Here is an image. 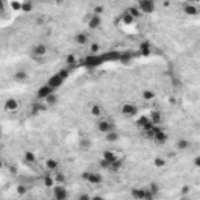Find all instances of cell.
I'll return each mask as SVG.
<instances>
[{"mask_svg": "<svg viewBox=\"0 0 200 200\" xmlns=\"http://www.w3.org/2000/svg\"><path fill=\"white\" fill-rule=\"evenodd\" d=\"M75 42L77 44H80V45H85L86 42H88V36L85 35V33H78V35H75Z\"/></svg>", "mask_w": 200, "mask_h": 200, "instance_id": "19", "label": "cell"}, {"mask_svg": "<svg viewBox=\"0 0 200 200\" xmlns=\"http://www.w3.org/2000/svg\"><path fill=\"white\" fill-rule=\"evenodd\" d=\"M27 78H28V74L25 70H17L14 74V80H16V82H25Z\"/></svg>", "mask_w": 200, "mask_h": 200, "instance_id": "16", "label": "cell"}, {"mask_svg": "<svg viewBox=\"0 0 200 200\" xmlns=\"http://www.w3.org/2000/svg\"><path fill=\"white\" fill-rule=\"evenodd\" d=\"M103 61H116V60H121V53L119 52H108V53H103L100 55Z\"/></svg>", "mask_w": 200, "mask_h": 200, "instance_id": "10", "label": "cell"}, {"mask_svg": "<svg viewBox=\"0 0 200 200\" xmlns=\"http://www.w3.org/2000/svg\"><path fill=\"white\" fill-rule=\"evenodd\" d=\"M91 200H103L100 195H97V197H91Z\"/></svg>", "mask_w": 200, "mask_h": 200, "instance_id": "47", "label": "cell"}, {"mask_svg": "<svg viewBox=\"0 0 200 200\" xmlns=\"http://www.w3.org/2000/svg\"><path fill=\"white\" fill-rule=\"evenodd\" d=\"M97 128L102 131V133H109V131H114V125L111 124L109 121H100L97 124Z\"/></svg>", "mask_w": 200, "mask_h": 200, "instance_id": "4", "label": "cell"}, {"mask_svg": "<svg viewBox=\"0 0 200 200\" xmlns=\"http://www.w3.org/2000/svg\"><path fill=\"white\" fill-rule=\"evenodd\" d=\"M23 158H25V161H27V163H33V161H35V155L31 153V152H25Z\"/></svg>", "mask_w": 200, "mask_h": 200, "instance_id": "31", "label": "cell"}, {"mask_svg": "<svg viewBox=\"0 0 200 200\" xmlns=\"http://www.w3.org/2000/svg\"><path fill=\"white\" fill-rule=\"evenodd\" d=\"M100 23H102V19H100V16H91L89 17V22H88V25H89V28L95 30V28H99L100 27Z\"/></svg>", "mask_w": 200, "mask_h": 200, "instance_id": "12", "label": "cell"}, {"mask_svg": "<svg viewBox=\"0 0 200 200\" xmlns=\"http://www.w3.org/2000/svg\"><path fill=\"white\" fill-rule=\"evenodd\" d=\"M25 192H27V188H25V186H19V188H17V194H19V195H23Z\"/></svg>", "mask_w": 200, "mask_h": 200, "instance_id": "42", "label": "cell"}, {"mask_svg": "<svg viewBox=\"0 0 200 200\" xmlns=\"http://www.w3.org/2000/svg\"><path fill=\"white\" fill-rule=\"evenodd\" d=\"M147 122H150V121H149V117H147V116H141V117L138 119V121H136V125L144 127V125H146Z\"/></svg>", "mask_w": 200, "mask_h": 200, "instance_id": "29", "label": "cell"}, {"mask_svg": "<svg viewBox=\"0 0 200 200\" xmlns=\"http://www.w3.org/2000/svg\"><path fill=\"white\" fill-rule=\"evenodd\" d=\"M53 197H55V200H67V191H66V188L61 186V185L55 186L53 188Z\"/></svg>", "mask_w": 200, "mask_h": 200, "instance_id": "2", "label": "cell"}, {"mask_svg": "<svg viewBox=\"0 0 200 200\" xmlns=\"http://www.w3.org/2000/svg\"><path fill=\"white\" fill-rule=\"evenodd\" d=\"M185 11L188 14H197V6L192 5V3H186L185 5Z\"/></svg>", "mask_w": 200, "mask_h": 200, "instance_id": "22", "label": "cell"}, {"mask_svg": "<svg viewBox=\"0 0 200 200\" xmlns=\"http://www.w3.org/2000/svg\"><path fill=\"white\" fill-rule=\"evenodd\" d=\"M57 75H58V77H61L63 80H66V78H67V75H69V69H61Z\"/></svg>", "mask_w": 200, "mask_h": 200, "instance_id": "34", "label": "cell"}, {"mask_svg": "<svg viewBox=\"0 0 200 200\" xmlns=\"http://www.w3.org/2000/svg\"><path fill=\"white\" fill-rule=\"evenodd\" d=\"M91 114L95 116V117L102 116V106H100V105H92V106H91Z\"/></svg>", "mask_w": 200, "mask_h": 200, "instance_id": "23", "label": "cell"}, {"mask_svg": "<svg viewBox=\"0 0 200 200\" xmlns=\"http://www.w3.org/2000/svg\"><path fill=\"white\" fill-rule=\"evenodd\" d=\"M164 164H166L164 158H159V156H158V158H155V166H156V167H163Z\"/></svg>", "mask_w": 200, "mask_h": 200, "instance_id": "38", "label": "cell"}, {"mask_svg": "<svg viewBox=\"0 0 200 200\" xmlns=\"http://www.w3.org/2000/svg\"><path fill=\"white\" fill-rule=\"evenodd\" d=\"M0 134H2V127H0Z\"/></svg>", "mask_w": 200, "mask_h": 200, "instance_id": "50", "label": "cell"}, {"mask_svg": "<svg viewBox=\"0 0 200 200\" xmlns=\"http://www.w3.org/2000/svg\"><path fill=\"white\" fill-rule=\"evenodd\" d=\"M100 166L103 167V169H109V163H108V161H105L103 158H102V161H100Z\"/></svg>", "mask_w": 200, "mask_h": 200, "instance_id": "43", "label": "cell"}, {"mask_svg": "<svg viewBox=\"0 0 200 200\" xmlns=\"http://www.w3.org/2000/svg\"><path fill=\"white\" fill-rule=\"evenodd\" d=\"M45 166H47V169H49V171L58 169V163L55 161V159H47V161H45Z\"/></svg>", "mask_w": 200, "mask_h": 200, "instance_id": "24", "label": "cell"}, {"mask_svg": "<svg viewBox=\"0 0 200 200\" xmlns=\"http://www.w3.org/2000/svg\"><path fill=\"white\" fill-rule=\"evenodd\" d=\"M103 159H105V161H108V163L111 164L113 161H116L117 158H116V155H114L111 150H105V152H103Z\"/></svg>", "mask_w": 200, "mask_h": 200, "instance_id": "17", "label": "cell"}, {"mask_svg": "<svg viewBox=\"0 0 200 200\" xmlns=\"http://www.w3.org/2000/svg\"><path fill=\"white\" fill-rule=\"evenodd\" d=\"M20 10L25 11V13H30L31 10H33V3H31V2H23L22 6H20Z\"/></svg>", "mask_w": 200, "mask_h": 200, "instance_id": "27", "label": "cell"}, {"mask_svg": "<svg viewBox=\"0 0 200 200\" xmlns=\"http://www.w3.org/2000/svg\"><path fill=\"white\" fill-rule=\"evenodd\" d=\"M139 50L142 52V55H149L150 53V42H142L139 45Z\"/></svg>", "mask_w": 200, "mask_h": 200, "instance_id": "25", "label": "cell"}, {"mask_svg": "<svg viewBox=\"0 0 200 200\" xmlns=\"http://www.w3.org/2000/svg\"><path fill=\"white\" fill-rule=\"evenodd\" d=\"M17 108H19V103H17V100H14V99H8V100L5 102V109H6V111H10V113L16 111Z\"/></svg>", "mask_w": 200, "mask_h": 200, "instance_id": "11", "label": "cell"}, {"mask_svg": "<svg viewBox=\"0 0 200 200\" xmlns=\"http://www.w3.org/2000/svg\"><path fill=\"white\" fill-rule=\"evenodd\" d=\"M146 191L147 189H142V188H134L131 191V197L136 198V200H144V197H146Z\"/></svg>", "mask_w": 200, "mask_h": 200, "instance_id": "13", "label": "cell"}, {"mask_svg": "<svg viewBox=\"0 0 200 200\" xmlns=\"http://www.w3.org/2000/svg\"><path fill=\"white\" fill-rule=\"evenodd\" d=\"M136 8H138L141 13H152L155 10V3L150 2V0H139Z\"/></svg>", "mask_w": 200, "mask_h": 200, "instance_id": "1", "label": "cell"}, {"mask_svg": "<svg viewBox=\"0 0 200 200\" xmlns=\"http://www.w3.org/2000/svg\"><path fill=\"white\" fill-rule=\"evenodd\" d=\"M188 192H189V188L185 186V188H183V194H188Z\"/></svg>", "mask_w": 200, "mask_h": 200, "instance_id": "46", "label": "cell"}, {"mask_svg": "<svg viewBox=\"0 0 200 200\" xmlns=\"http://www.w3.org/2000/svg\"><path fill=\"white\" fill-rule=\"evenodd\" d=\"M153 139L158 142V144H163V142H166L167 141V134L161 130V131H158V133H155V136H153Z\"/></svg>", "mask_w": 200, "mask_h": 200, "instance_id": "15", "label": "cell"}, {"mask_svg": "<svg viewBox=\"0 0 200 200\" xmlns=\"http://www.w3.org/2000/svg\"><path fill=\"white\" fill-rule=\"evenodd\" d=\"M44 186L45 188H53L55 186V178L50 177V175H45L44 177Z\"/></svg>", "mask_w": 200, "mask_h": 200, "instance_id": "21", "label": "cell"}, {"mask_svg": "<svg viewBox=\"0 0 200 200\" xmlns=\"http://www.w3.org/2000/svg\"><path fill=\"white\" fill-rule=\"evenodd\" d=\"M122 113L125 116H134L138 113V108H136V105H133V103H125L122 106Z\"/></svg>", "mask_w": 200, "mask_h": 200, "instance_id": "5", "label": "cell"}, {"mask_svg": "<svg viewBox=\"0 0 200 200\" xmlns=\"http://www.w3.org/2000/svg\"><path fill=\"white\" fill-rule=\"evenodd\" d=\"M66 63L69 66H75V63H77V60H75V57L74 55H69V57L66 58Z\"/></svg>", "mask_w": 200, "mask_h": 200, "instance_id": "36", "label": "cell"}, {"mask_svg": "<svg viewBox=\"0 0 200 200\" xmlns=\"http://www.w3.org/2000/svg\"><path fill=\"white\" fill-rule=\"evenodd\" d=\"M78 200H91V197L88 195V194H82V195H80V198H78Z\"/></svg>", "mask_w": 200, "mask_h": 200, "instance_id": "44", "label": "cell"}, {"mask_svg": "<svg viewBox=\"0 0 200 200\" xmlns=\"http://www.w3.org/2000/svg\"><path fill=\"white\" fill-rule=\"evenodd\" d=\"M63 82H64V80H63L61 77H58L57 74H55V75H52V77H50V80H49V83H47V85H49V86L52 88V89L55 91L58 86H61V85H63Z\"/></svg>", "mask_w": 200, "mask_h": 200, "instance_id": "8", "label": "cell"}, {"mask_svg": "<svg viewBox=\"0 0 200 200\" xmlns=\"http://www.w3.org/2000/svg\"><path fill=\"white\" fill-rule=\"evenodd\" d=\"M10 5H11V8H13V10H16V11H17V10H20V6H22V3H19V2H11Z\"/></svg>", "mask_w": 200, "mask_h": 200, "instance_id": "41", "label": "cell"}, {"mask_svg": "<svg viewBox=\"0 0 200 200\" xmlns=\"http://www.w3.org/2000/svg\"><path fill=\"white\" fill-rule=\"evenodd\" d=\"M180 200H189V197H181Z\"/></svg>", "mask_w": 200, "mask_h": 200, "instance_id": "48", "label": "cell"}, {"mask_svg": "<svg viewBox=\"0 0 200 200\" xmlns=\"http://www.w3.org/2000/svg\"><path fill=\"white\" fill-rule=\"evenodd\" d=\"M102 13H103V6H102V5H97V6L94 8V13H92V14H94V16H100Z\"/></svg>", "mask_w": 200, "mask_h": 200, "instance_id": "39", "label": "cell"}, {"mask_svg": "<svg viewBox=\"0 0 200 200\" xmlns=\"http://www.w3.org/2000/svg\"><path fill=\"white\" fill-rule=\"evenodd\" d=\"M55 180H57L58 183H64V174H57V175H55Z\"/></svg>", "mask_w": 200, "mask_h": 200, "instance_id": "40", "label": "cell"}, {"mask_svg": "<svg viewBox=\"0 0 200 200\" xmlns=\"http://www.w3.org/2000/svg\"><path fill=\"white\" fill-rule=\"evenodd\" d=\"M122 20H124L125 23H133V22H134V19L131 17L128 13H124V14H122Z\"/></svg>", "mask_w": 200, "mask_h": 200, "instance_id": "30", "label": "cell"}, {"mask_svg": "<svg viewBox=\"0 0 200 200\" xmlns=\"http://www.w3.org/2000/svg\"><path fill=\"white\" fill-rule=\"evenodd\" d=\"M149 188H150L149 191H150V192L153 194V195H155V194L158 192V191H159V188H158V185H156V183H150V186H149Z\"/></svg>", "mask_w": 200, "mask_h": 200, "instance_id": "35", "label": "cell"}, {"mask_svg": "<svg viewBox=\"0 0 200 200\" xmlns=\"http://www.w3.org/2000/svg\"><path fill=\"white\" fill-rule=\"evenodd\" d=\"M149 121L153 124V125H159V124H161V121H163V117H161V114H159L158 111H152L150 116H149Z\"/></svg>", "mask_w": 200, "mask_h": 200, "instance_id": "14", "label": "cell"}, {"mask_svg": "<svg viewBox=\"0 0 200 200\" xmlns=\"http://www.w3.org/2000/svg\"><path fill=\"white\" fill-rule=\"evenodd\" d=\"M125 13H128L133 19H136V17H139V16H141V11H139L136 6H130V8H127Z\"/></svg>", "mask_w": 200, "mask_h": 200, "instance_id": "18", "label": "cell"}, {"mask_svg": "<svg viewBox=\"0 0 200 200\" xmlns=\"http://www.w3.org/2000/svg\"><path fill=\"white\" fill-rule=\"evenodd\" d=\"M177 147H178V150H186L189 147V141L188 139H180L178 144H177Z\"/></svg>", "mask_w": 200, "mask_h": 200, "instance_id": "26", "label": "cell"}, {"mask_svg": "<svg viewBox=\"0 0 200 200\" xmlns=\"http://www.w3.org/2000/svg\"><path fill=\"white\" fill-rule=\"evenodd\" d=\"M102 63H103V60H102L100 55H89V57L86 58V64L88 66H99V64H102Z\"/></svg>", "mask_w": 200, "mask_h": 200, "instance_id": "7", "label": "cell"}, {"mask_svg": "<svg viewBox=\"0 0 200 200\" xmlns=\"http://www.w3.org/2000/svg\"><path fill=\"white\" fill-rule=\"evenodd\" d=\"M45 100H47V103H49V105H53V103H57V95H55V94H50Z\"/></svg>", "mask_w": 200, "mask_h": 200, "instance_id": "37", "label": "cell"}, {"mask_svg": "<svg viewBox=\"0 0 200 200\" xmlns=\"http://www.w3.org/2000/svg\"><path fill=\"white\" fill-rule=\"evenodd\" d=\"M50 94H53V89L49 86V85H45L42 88H39V91H38V99H47Z\"/></svg>", "mask_w": 200, "mask_h": 200, "instance_id": "6", "label": "cell"}, {"mask_svg": "<svg viewBox=\"0 0 200 200\" xmlns=\"http://www.w3.org/2000/svg\"><path fill=\"white\" fill-rule=\"evenodd\" d=\"M47 53V47L44 44H36L33 47V57L35 58H39V57H44V55Z\"/></svg>", "mask_w": 200, "mask_h": 200, "instance_id": "9", "label": "cell"}, {"mask_svg": "<svg viewBox=\"0 0 200 200\" xmlns=\"http://www.w3.org/2000/svg\"><path fill=\"white\" fill-rule=\"evenodd\" d=\"M3 8H5V3L2 2V0H0V13H2V11H3Z\"/></svg>", "mask_w": 200, "mask_h": 200, "instance_id": "45", "label": "cell"}, {"mask_svg": "<svg viewBox=\"0 0 200 200\" xmlns=\"http://www.w3.org/2000/svg\"><path fill=\"white\" fill-rule=\"evenodd\" d=\"M142 99H144V100H147V102L153 100V99H155V92H153V91H150V89H146V91L142 92Z\"/></svg>", "mask_w": 200, "mask_h": 200, "instance_id": "20", "label": "cell"}, {"mask_svg": "<svg viewBox=\"0 0 200 200\" xmlns=\"http://www.w3.org/2000/svg\"><path fill=\"white\" fill-rule=\"evenodd\" d=\"M3 166V161H2V159H0V167H2Z\"/></svg>", "mask_w": 200, "mask_h": 200, "instance_id": "49", "label": "cell"}, {"mask_svg": "<svg viewBox=\"0 0 200 200\" xmlns=\"http://www.w3.org/2000/svg\"><path fill=\"white\" fill-rule=\"evenodd\" d=\"M89 50H91V55H97L99 50H100V45H99V44H92V45L89 47Z\"/></svg>", "mask_w": 200, "mask_h": 200, "instance_id": "33", "label": "cell"}, {"mask_svg": "<svg viewBox=\"0 0 200 200\" xmlns=\"http://www.w3.org/2000/svg\"><path fill=\"white\" fill-rule=\"evenodd\" d=\"M117 138H119V134H117L116 131H109V133H106V141H109V142L117 141Z\"/></svg>", "mask_w": 200, "mask_h": 200, "instance_id": "28", "label": "cell"}, {"mask_svg": "<svg viewBox=\"0 0 200 200\" xmlns=\"http://www.w3.org/2000/svg\"><path fill=\"white\" fill-rule=\"evenodd\" d=\"M41 109H42V106L39 105V102H38V103H33V106H31V113H33V114H38Z\"/></svg>", "mask_w": 200, "mask_h": 200, "instance_id": "32", "label": "cell"}, {"mask_svg": "<svg viewBox=\"0 0 200 200\" xmlns=\"http://www.w3.org/2000/svg\"><path fill=\"white\" fill-rule=\"evenodd\" d=\"M83 178L88 180L91 185H100V183H102V175L94 174V172H86V174H83Z\"/></svg>", "mask_w": 200, "mask_h": 200, "instance_id": "3", "label": "cell"}]
</instances>
